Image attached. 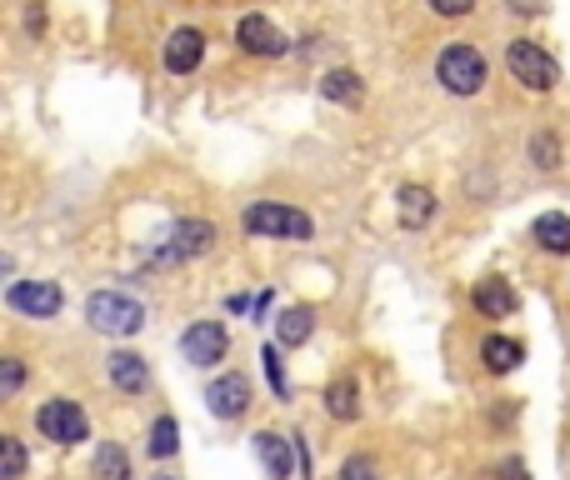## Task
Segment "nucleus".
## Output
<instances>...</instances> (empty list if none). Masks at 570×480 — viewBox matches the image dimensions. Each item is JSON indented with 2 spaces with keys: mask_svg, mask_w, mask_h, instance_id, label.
I'll use <instances>...</instances> for the list:
<instances>
[{
  "mask_svg": "<svg viewBox=\"0 0 570 480\" xmlns=\"http://www.w3.org/2000/svg\"><path fill=\"white\" fill-rule=\"evenodd\" d=\"M236 40H240V50H246V56H260V60L286 56V36H280V30L270 26L266 16H246V20H240Z\"/></svg>",
  "mask_w": 570,
  "mask_h": 480,
  "instance_id": "10",
  "label": "nucleus"
},
{
  "mask_svg": "<svg viewBox=\"0 0 570 480\" xmlns=\"http://www.w3.org/2000/svg\"><path fill=\"white\" fill-rule=\"evenodd\" d=\"M180 350H186L190 366H220L226 350H230V340H226V330H220L216 320H196V326L180 336Z\"/></svg>",
  "mask_w": 570,
  "mask_h": 480,
  "instance_id": "7",
  "label": "nucleus"
},
{
  "mask_svg": "<svg viewBox=\"0 0 570 480\" xmlns=\"http://www.w3.org/2000/svg\"><path fill=\"white\" fill-rule=\"evenodd\" d=\"M326 410L336 420H360V380H350V376L330 380L326 386Z\"/></svg>",
  "mask_w": 570,
  "mask_h": 480,
  "instance_id": "17",
  "label": "nucleus"
},
{
  "mask_svg": "<svg viewBox=\"0 0 570 480\" xmlns=\"http://www.w3.org/2000/svg\"><path fill=\"white\" fill-rule=\"evenodd\" d=\"M246 230L250 236H270V240H310V216L306 210H290L280 200H256L246 210Z\"/></svg>",
  "mask_w": 570,
  "mask_h": 480,
  "instance_id": "3",
  "label": "nucleus"
},
{
  "mask_svg": "<svg viewBox=\"0 0 570 480\" xmlns=\"http://www.w3.org/2000/svg\"><path fill=\"white\" fill-rule=\"evenodd\" d=\"M276 330H280V346H306L310 330H316V316L306 306H290V310H280Z\"/></svg>",
  "mask_w": 570,
  "mask_h": 480,
  "instance_id": "20",
  "label": "nucleus"
},
{
  "mask_svg": "<svg viewBox=\"0 0 570 480\" xmlns=\"http://www.w3.org/2000/svg\"><path fill=\"white\" fill-rule=\"evenodd\" d=\"M160 480H180V476H160Z\"/></svg>",
  "mask_w": 570,
  "mask_h": 480,
  "instance_id": "30",
  "label": "nucleus"
},
{
  "mask_svg": "<svg viewBox=\"0 0 570 480\" xmlns=\"http://www.w3.org/2000/svg\"><path fill=\"white\" fill-rule=\"evenodd\" d=\"M260 360H266V380H270V390H276L280 400L290 396V380H286V366H280V346H266L260 350Z\"/></svg>",
  "mask_w": 570,
  "mask_h": 480,
  "instance_id": "24",
  "label": "nucleus"
},
{
  "mask_svg": "<svg viewBox=\"0 0 570 480\" xmlns=\"http://www.w3.org/2000/svg\"><path fill=\"white\" fill-rule=\"evenodd\" d=\"M340 480H380V470L370 456H350L346 466H340Z\"/></svg>",
  "mask_w": 570,
  "mask_h": 480,
  "instance_id": "26",
  "label": "nucleus"
},
{
  "mask_svg": "<svg viewBox=\"0 0 570 480\" xmlns=\"http://www.w3.org/2000/svg\"><path fill=\"white\" fill-rule=\"evenodd\" d=\"M0 460H6L0 480H20V476H26V450H20L16 436H0Z\"/></svg>",
  "mask_w": 570,
  "mask_h": 480,
  "instance_id": "23",
  "label": "nucleus"
},
{
  "mask_svg": "<svg viewBox=\"0 0 570 480\" xmlns=\"http://www.w3.org/2000/svg\"><path fill=\"white\" fill-rule=\"evenodd\" d=\"M216 246V226L210 220H180L176 236H170V246L160 250V266H170V260H190V256H206V250Z\"/></svg>",
  "mask_w": 570,
  "mask_h": 480,
  "instance_id": "9",
  "label": "nucleus"
},
{
  "mask_svg": "<svg viewBox=\"0 0 570 480\" xmlns=\"http://www.w3.org/2000/svg\"><path fill=\"white\" fill-rule=\"evenodd\" d=\"M36 426H40V436L56 440V446H80V440L90 436V420L76 400H46V406L36 410Z\"/></svg>",
  "mask_w": 570,
  "mask_h": 480,
  "instance_id": "5",
  "label": "nucleus"
},
{
  "mask_svg": "<svg viewBox=\"0 0 570 480\" xmlns=\"http://www.w3.org/2000/svg\"><path fill=\"white\" fill-rule=\"evenodd\" d=\"M206 406L216 420H240L250 410V380L246 376H216L206 386Z\"/></svg>",
  "mask_w": 570,
  "mask_h": 480,
  "instance_id": "8",
  "label": "nucleus"
},
{
  "mask_svg": "<svg viewBox=\"0 0 570 480\" xmlns=\"http://www.w3.org/2000/svg\"><path fill=\"white\" fill-rule=\"evenodd\" d=\"M530 156H536V166H540V170H556V166H560V140H556V136H536Z\"/></svg>",
  "mask_w": 570,
  "mask_h": 480,
  "instance_id": "25",
  "label": "nucleus"
},
{
  "mask_svg": "<svg viewBox=\"0 0 570 480\" xmlns=\"http://www.w3.org/2000/svg\"><path fill=\"white\" fill-rule=\"evenodd\" d=\"M20 380H26V366H20V360L10 356L6 366H0V396H16V390H20Z\"/></svg>",
  "mask_w": 570,
  "mask_h": 480,
  "instance_id": "27",
  "label": "nucleus"
},
{
  "mask_svg": "<svg viewBox=\"0 0 570 480\" xmlns=\"http://www.w3.org/2000/svg\"><path fill=\"white\" fill-rule=\"evenodd\" d=\"M500 476H506V480H526V466H516V460H506V466H500Z\"/></svg>",
  "mask_w": 570,
  "mask_h": 480,
  "instance_id": "29",
  "label": "nucleus"
},
{
  "mask_svg": "<svg viewBox=\"0 0 570 480\" xmlns=\"http://www.w3.org/2000/svg\"><path fill=\"white\" fill-rule=\"evenodd\" d=\"M180 450V426H176V416H160L156 426H150V456L156 460H170Z\"/></svg>",
  "mask_w": 570,
  "mask_h": 480,
  "instance_id": "21",
  "label": "nucleus"
},
{
  "mask_svg": "<svg viewBox=\"0 0 570 480\" xmlns=\"http://www.w3.org/2000/svg\"><path fill=\"white\" fill-rule=\"evenodd\" d=\"M96 480H130V456L120 446L96 450Z\"/></svg>",
  "mask_w": 570,
  "mask_h": 480,
  "instance_id": "22",
  "label": "nucleus"
},
{
  "mask_svg": "<svg viewBox=\"0 0 570 480\" xmlns=\"http://www.w3.org/2000/svg\"><path fill=\"white\" fill-rule=\"evenodd\" d=\"M60 286L56 280H16V286L6 290V306L10 310H20V316H30V320H50V316H60Z\"/></svg>",
  "mask_w": 570,
  "mask_h": 480,
  "instance_id": "6",
  "label": "nucleus"
},
{
  "mask_svg": "<svg viewBox=\"0 0 570 480\" xmlns=\"http://www.w3.org/2000/svg\"><path fill=\"white\" fill-rule=\"evenodd\" d=\"M290 446H296V436H276V430H260L256 436V456H260V466H266L270 480H290V470H296Z\"/></svg>",
  "mask_w": 570,
  "mask_h": 480,
  "instance_id": "12",
  "label": "nucleus"
},
{
  "mask_svg": "<svg viewBox=\"0 0 570 480\" xmlns=\"http://www.w3.org/2000/svg\"><path fill=\"white\" fill-rule=\"evenodd\" d=\"M530 236H536V246L550 250V256H570V216H560V210L540 216L536 226H530Z\"/></svg>",
  "mask_w": 570,
  "mask_h": 480,
  "instance_id": "16",
  "label": "nucleus"
},
{
  "mask_svg": "<svg viewBox=\"0 0 570 480\" xmlns=\"http://www.w3.org/2000/svg\"><path fill=\"white\" fill-rule=\"evenodd\" d=\"M86 320L100 336H136L146 326V306L136 296H120V290H96L86 300Z\"/></svg>",
  "mask_w": 570,
  "mask_h": 480,
  "instance_id": "1",
  "label": "nucleus"
},
{
  "mask_svg": "<svg viewBox=\"0 0 570 480\" xmlns=\"http://www.w3.org/2000/svg\"><path fill=\"white\" fill-rule=\"evenodd\" d=\"M476 306H480V316H490V320H506L510 310L520 306V300H516V290H510L506 280H500V276H490V280H480V286H476Z\"/></svg>",
  "mask_w": 570,
  "mask_h": 480,
  "instance_id": "15",
  "label": "nucleus"
},
{
  "mask_svg": "<svg viewBox=\"0 0 570 480\" xmlns=\"http://www.w3.org/2000/svg\"><path fill=\"white\" fill-rule=\"evenodd\" d=\"M396 216H400L406 230L430 226V216H436V196H430L426 186H400L396 190Z\"/></svg>",
  "mask_w": 570,
  "mask_h": 480,
  "instance_id": "13",
  "label": "nucleus"
},
{
  "mask_svg": "<svg viewBox=\"0 0 570 480\" xmlns=\"http://www.w3.org/2000/svg\"><path fill=\"white\" fill-rule=\"evenodd\" d=\"M480 356H486V370L506 376V370H516L520 360H526V350H520V340H510V336H490L486 346H480Z\"/></svg>",
  "mask_w": 570,
  "mask_h": 480,
  "instance_id": "19",
  "label": "nucleus"
},
{
  "mask_svg": "<svg viewBox=\"0 0 570 480\" xmlns=\"http://www.w3.org/2000/svg\"><path fill=\"white\" fill-rule=\"evenodd\" d=\"M200 56H206V36H200L196 26H180V30H170V40H166V66L176 70V76H186V70H196V66H200Z\"/></svg>",
  "mask_w": 570,
  "mask_h": 480,
  "instance_id": "11",
  "label": "nucleus"
},
{
  "mask_svg": "<svg viewBox=\"0 0 570 480\" xmlns=\"http://www.w3.org/2000/svg\"><path fill=\"white\" fill-rule=\"evenodd\" d=\"M110 380H116L126 396H140V390L150 386V370L136 350H116V356H110Z\"/></svg>",
  "mask_w": 570,
  "mask_h": 480,
  "instance_id": "14",
  "label": "nucleus"
},
{
  "mask_svg": "<svg viewBox=\"0 0 570 480\" xmlns=\"http://www.w3.org/2000/svg\"><path fill=\"white\" fill-rule=\"evenodd\" d=\"M470 6H476V0H430L436 16H470Z\"/></svg>",
  "mask_w": 570,
  "mask_h": 480,
  "instance_id": "28",
  "label": "nucleus"
},
{
  "mask_svg": "<svg viewBox=\"0 0 570 480\" xmlns=\"http://www.w3.org/2000/svg\"><path fill=\"white\" fill-rule=\"evenodd\" d=\"M486 76H490V66L476 46H450V50H440V60H436V80L450 96H480Z\"/></svg>",
  "mask_w": 570,
  "mask_h": 480,
  "instance_id": "2",
  "label": "nucleus"
},
{
  "mask_svg": "<svg viewBox=\"0 0 570 480\" xmlns=\"http://www.w3.org/2000/svg\"><path fill=\"white\" fill-rule=\"evenodd\" d=\"M320 96L340 100V106H360V100H366V86H360L356 70H330V76H320Z\"/></svg>",
  "mask_w": 570,
  "mask_h": 480,
  "instance_id": "18",
  "label": "nucleus"
},
{
  "mask_svg": "<svg viewBox=\"0 0 570 480\" xmlns=\"http://www.w3.org/2000/svg\"><path fill=\"white\" fill-rule=\"evenodd\" d=\"M506 70H510V76H516L526 90H550V86L560 80L556 56H546L536 40H510V46H506Z\"/></svg>",
  "mask_w": 570,
  "mask_h": 480,
  "instance_id": "4",
  "label": "nucleus"
}]
</instances>
